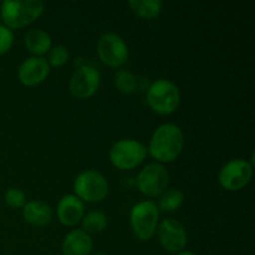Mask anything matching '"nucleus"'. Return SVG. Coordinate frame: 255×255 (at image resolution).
<instances>
[{
    "label": "nucleus",
    "mask_w": 255,
    "mask_h": 255,
    "mask_svg": "<svg viewBox=\"0 0 255 255\" xmlns=\"http://www.w3.org/2000/svg\"><path fill=\"white\" fill-rule=\"evenodd\" d=\"M184 147V134L174 124H163L153 132L148 144V152L157 163L176 161Z\"/></svg>",
    "instance_id": "f257e3e1"
},
{
    "label": "nucleus",
    "mask_w": 255,
    "mask_h": 255,
    "mask_svg": "<svg viewBox=\"0 0 255 255\" xmlns=\"http://www.w3.org/2000/svg\"><path fill=\"white\" fill-rule=\"evenodd\" d=\"M44 9V2L40 0H6L1 2L0 16L10 30L22 29L39 19Z\"/></svg>",
    "instance_id": "f03ea898"
},
{
    "label": "nucleus",
    "mask_w": 255,
    "mask_h": 255,
    "mask_svg": "<svg viewBox=\"0 0 255 255\" xmlns=\"http://www.w3.org/2000/svg\"><path fill=\"white\" fill-rule=\"evenodd\" d=\"M146 99L152 111L167 116L178 109L181 104V91L173 81L161 79L149 86Z\"/></svg>",
    "instance_id": "7ed1b4c3"
},
{
    "label": "nucleus",
    "mask_w": 255,
    "mask_h": 255,
    "mask_svg": "<svg viewBox=\"0 0 255 255\" xmlns=\"http://www.w3.org/2000/svg\"><path fill=\"white\" fill-rule=\"evenodd\" d=\"M109 156L112 166L121 171H129L143 162L147 156V148L137 139L122 138L112 144Z\"/></svg>",
    "instance_id": "20e7f679"
},
{
    "label": "nucleus",
    "mask_w": 255,
    "mask_h": 255,
    "mask_svg": "<svg viewBox=\"0 0 255 255\" xmlns=\"http://www.w3.org/2000/svg\"><path fill=\"white\" fill-rule=\"evenodd\" d=\"M74 191L82 202L99 203L106 198L110 187L104 174L95 169H86L75 178Z\"/></svg>",
    "instance_id": "39448f33"
},
{
    "label": "nucleus",
    "mask_w": 255,
    "mask_h": 255,
    "mask_svg": "<svg viewBox=\"0 0 255 255\" xmlns=\"http://www.w3.org/2000/svg\"><path fill=\"white\" fill-rule=\"evenodd\" d=\"M159 209L152 201H143L134 204L129 213V223L134 236L139 241H149L158 227Z\"/></svg>",
    "instance_id": "423d86ee"
},
{
    "label": "nucleus",
    "mask_w": 255,
    "mask_h": 255,
    "mask_svg": "<svg viewBox=\"0 0 255 255\" xmlns=\"http://www.w3.org/2000/svg\"><path fill=\"white\" fill-rule=\"evenodd\" d=\"M169 183V173L161 163H149L141 169L136 179L138 191L143 196L154 198L159 197L167 189Z\"/></svg>",
    "instance_id": "0eeeda50"
},
{
    "label": "nucleus",
    "mask_w": 255,
    "mask_h": 255,
    "mask_svg": "<svg viewBox=\"0 0 255 255\" xmlns=\"http://www.w3.org/2000/svg\"><path fill=\"white\" fill-rule=\"evenodd\" d=\"M253 167L251 162L243 158H236L227 162L219 171V184L226 191H241L251 182L253 177Z\"/></svg>",
    "instance_id": "6e6552de"
},
{
    "label": "nucleus",
    "mask_w": 255,
    "mask_h": 255,
    "mask_svg": "<svg viewBox=\"0 0 255 255\" xmlns=\"http://www.w3.org/2000/svg\"><path fill=\"white\" fill-rule=\"evenodd\" d=\"M128 46L120 35L106 32L97 41V55L105 65L110 67H120L128 60Z\"/></svg>",
    "instance_id": "1a4fd4ad"
},
{
    "label": "nucleus",
    "mask_w": 255,
    "mask_h": 255,
    "mask_svg": "<svg viewBox=\"0 0 255 255\" xmlns=\"http://www.w3.org/2000/svg\"><path fill=\"white\" fill-rule=\"evenodd\" d=\"M101 84V75L94 66L85 64L77 67L70 79V92L79 100H87L94 96Z\"/></svg>",
    "instance_id": "9d476101"
},
{
    "label": "nucleus",
    "mask_w": 255,
    "mask_h": 255,
    "mask_svg": "<svg viewBox=\"0 0 255 255\" xmlns=\"http://www.w3.org/2000/svg\"><path fill=\"white\" fill-rule=\"evenodd\" d=\"M157 237L159 244L169 253H179L184 251L188 242L187 231L181 222L176 219H163L157 227Z\"/></svg>",
    "instance_id": "9b49d317"
},
{
    "label": "nucleus",
    "mask_w": 255,
    "mask_h": 255,
    "mask_svg": "<svg viewBox=\"0 0 255 255\" xmlns=\"http://www.w3.org/2000/svg\"><path fill=\"white\" fill-rule=\"evenodd\" d=\"M50 65L46 59L32 56L25 60L17 70V77L24 86H36L46 80L50 74Z\"/></svg>",
    "instance_id": "f8f14e48"
},
{
    "label": "nucleus",
    "mask_w": 255,
    "mask_h": 255,
    "mask_svg": "<svg viewBox=\"0 0 255 255\" xmlns=\"http://www.w3.org/2000/svg\"><path fill=\"white\" fill-rule=\"evenodd\" d=\"M56 214L62 226L75 227L85 216L84 202L75 194H66L57 203Z\"/></svg>",
    "instance_id": "ddd939ff"
},
{
    "label": "nucleus",
    "mask_w": 255,
    "mask_h": 255,
    "mask_svg": "<svg viewBox=\"0 0 255 255\" xmlns=\"http://www.w3.org/2000/svg\"><path fill=\"white\" fill-rule=\"evenodd\" d=\"M94 247V242L90 234L82 229H75L62 241L61 251L64 255H90Z\"/></svg>",
    "instance_id": "4468645a"
},
{
    "label": "nucleus",
    "mask_w": 255,
    "mask_h": 255,
    "mask_svg": "<svg viewBox=\"0 0 255 255\" xmlns=\"http://www.w3.org/2000/svg\"><path fill=\"white\" fill-rule=\"evenodd\" d=\"M22 217L25 222L34 227H44L52 219V209L49 204L41 201L26 202L22 207Z\"/></svg>",
    "instance_id": "2eb2a0df"
},
{
    "label": "nucleus",
    "mask_w": 255,
    "mask_h": 255,
    "mask_svg": "<svg viewBox=\"0 0 255 255\" xmlns=\"http://www.w3.org/2000/svg\"><path fill=\"white\" fill-rule=\"evenodd\" d=\"M25 46L35 56L41 57L52 47L51 36L41 29L30 30L25 36Z\"/></svg>",
    "instance_id": "dca6fc26"
},
{
    "label": "nucleus",
    "mask_w": 255,
    "mask_h": 255,
    "mask_svg": "<svg viewBox=\"0 0 255 255\" xmlns=\"http://www.w3.org/2000/svg\"><path fill=\"white\" fill-rule=\"evenodd\" d=\"M128 5L137 16L152 20L159 16L163 2L161 0H131L128 1Z\"/></svg>",
    "instance_id": "f3484780"
},
{
    "label": "nucleus",
    "mask_w": 255,
    "mask_h": 255,
    "mask_svg": "<svg viewBox=\"0 0 255 255\" xmlns=\"http://www.w3.org/2000/svg\"><path fill=\"white\" fill-rule=\"evenodd\" d=\"M184 194L181 189L171 188L166 189L163 193L159 196L158 199V209L163 212H176L183 206Z\"/></svg>",
    "instance_id": "a211bd4d"
},
{
    "label": "nucleus",
    "mask_w": 255,
    "mask_h": 255,
    "mask_svg": "<svg viewBox=\"0 0 255 255\" xmlns=\"http://www.w3.org/2000/svg\"><path fill=\"white\" fill-rule=\"evenodd\" d=\"M81 223L82 231L87 234H99L107 227V217L102 212L92 211L84 216Z\"/></svg>",
    "instance_id": "6ab92c4d"
},
{
    "label": "nucleus",
    "mask_w": 255,
    "mask_h": 255,
    "mask_svg": "<svg viewBox=\"0 0 255 255\" xmlns=\"http://www.w3.org/2000/svg\"><path fill=\"white\" fill-rule=\"evenodd\" d=\"M115 86L121 94L131 95L138 87V80L128 70H119L115 75Z\"/></svg>",
    "instance_id": "aec40b11"
},
{
    "label": "nucleus",
    "mask_w": 255,
    "mask_h": 255,
    "mask_svg": "<svg viewBox=\"0 0 255 255\" xmlns=\"http://www.w3.org/2000/svg\"><path fill=\"white\" fill-rule=\"evenodd\" d=\"M70 59V54L67 47L59 45V46L51 47L49 51V57H47V64L50 67H61L65 64H67Z\"/></svg>",
    "instance_id": "412c9836"
},
{
    "label": "nucleus",
    "mask_w": 255,
    "mask_h": 255,
    "mask_svg": "<svg viewBox=\"0 0 255 255\" xmlns=\"http://www.w3.org/2000/svg\"><path fill=\"white\" fill-rule=\"evenodd\" d=\"M4 201L10 208H22L26 204V196L19 188H9L4 194Z\"/></svg>",
    "instance_id": "4be33fe9"
},
{
    "label": "nucleus",
    "mask_w": 255,
    "mask_h": 255,
    "mask_svg": "<svg viewBox=\"0 0 255 255\" xmlns=\"http://www.w3.org/2000/svg\"><path fill=\"white\" fill-rule=\"evenodd\" d=\"M14 44V32L5 25H0V55H4Z\"/></svg>",
    "instance_id": "5701e85b"
},
{
    "label": "nucleus",
    "mask_w": 255,
    "mask_h": 255,
    "mask_svg": "<svg viewBox=\"0 0 255 255\" xmlns=\"http://www.w3.org/2000/svg\"><path fill=\"white\" fill-rule=\"evenodd\" d=\"M177 255H196V254H194L193 252H191V251H182V252H179V253Z\"/></svg>",
    "instance_id": "b1692460"
},
{
    "label": "nucleus",
    "mask_w": 255,
    "mask_h": 255,
    "mask_svg": "<svg viewBox=\"0 0 255 255\" xmlns=\"http://www.w3.org/2000/svg\"><path fill=\"white\" fill-rule=\"evenodd\" d=\"M94 255H109V254H106V253H96V254H94Z\"/></svg>",
    "instance_id": "393cba45"
}]
</instances>
